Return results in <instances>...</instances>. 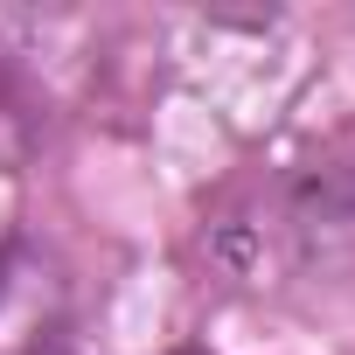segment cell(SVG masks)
I'll return each instance as SVG.
<instances>
[{"instance_id":"1","label":"cell","mask_w":355,"mask_h":355,"mask_svg":"<svg viewBox=\"0 0 355 355\" xmlns=\"http://www.w3.org/2000/svg\"><path fill=\"white\" fill-rule=\"evenodd\" d=\"M209 258L258 293L348 286L355 279V146L320 139L286 160H258L216 196L202 223Z\"/></svg>"},{"instance_id":"2","label":"cell","mask_w":355,"mask_h":355,"mask_svg":"<svg viewBox=\"0 0 355 355\" xmlns=\"http://www.w3.org/2000/svg\"><path fill=\"white\" fill-rule=\"evenodd\" d=\"M0 355H84L70 265L28 230H0Z\"/></svg>"},{"instance_id":"3","label":"cell","mask_w":355,"mask_h":355,"mask_svg":"<svg viewBox=\"0 0 355 355\" xmlns=\"http://www.w3.org/2000/svg\"><path fill=\"white\" fill-rule=\"evenodd\" d=\"M174 355H202V348H174Z\"/></svg>"}]
</instances>
